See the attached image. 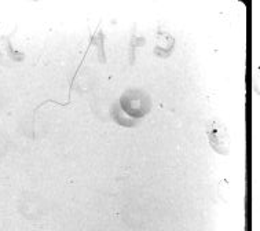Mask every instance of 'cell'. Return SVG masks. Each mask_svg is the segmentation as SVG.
I'll list each match as a JSON object with an SVG mask.
<instances>
[{
	"mask_svg": "<svg viewBox=\"0 0 260 231\" xmlns=\"http://www.w3.org/2000/svg\"><path fill=\"white\" fill-rule=\"evenodd\" d=\"M124 113L128 114V117L142 118L150 112L151 101L150 96L141 90H128L125 91L118 105Z\"/></svg>",
	"mask_w": 260,
	"mask_h": 231,
	"instance_id": "cell-1",
	"label": "cell"
},
{
	"mask_svg": "<svg viewBox=\"0 0 260 231\" xmlns=\"http://www.w3.org/2000/svg\"><path fill=\"white\" fill-rule=\"evenodd\" d=\"M209 145L219 154H227L230 149V135L226 125L220 120H211L207 125Z\"/></svg>",
	"mask_w": 260,
	"mask_h": 231,
	"instance_id": "cell-2",
	"label": "cell"
}]
</instances>
